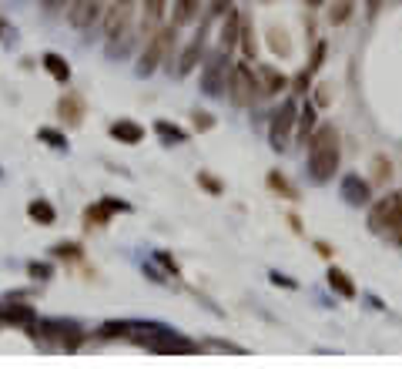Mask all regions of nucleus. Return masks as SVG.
<instances>
[{
    "mask_svg": "<svg viewBox=\"0 0 402 369\" xmlns=\"http://www.w3.org/2000/svg\"><path fill=\"white\" fill-rule=\"evenodd\" d=\"M339 131L332 124H322L309 135V175L315 184H325L339 171Z\"/></svg>",
    "mask_w": 402,
    "mask_h": 369,
    "instance_id": "nucleus-1",
    "label": "nucleus"
},
{
    "mask_svg": "<svg viewBox=\"0 0 402 369\" xmlns=\"http://www.w3.org/2000/svg\"><path fill=\"white\" fill-rule=\"evenodd\" d=\"M369 229L375 235H389L392 242L402 246V192H389L386 199H379L372 205Z\"/></svg>",
    "mask_w": 402,
    "mask_h": 369,
    "instance_id": "nucleus-2",
    "label": "nucleus"
},
{
    "mask_svg": "<svg viewBox=\"0 0 402 369\" xmlns=\"http://www.w3.org/2000/svg\"><path fill=\"white\" fill-rule=\"evenodd\" d=\"M174 24H168V27H158L151 37H148V47H144V54H141V64H138V74L148 77L158 71V64H165V58H168L171 44H174Z\"/></svg>",
    "mask_w": 402,
    "mask_h": 369,
    "instance_id": "nucleus-3",
    "label": "nucleus"
},
{
    "mask_svg": "<svg viewBox=\"0 0 402 369\" xmlns=\"http://www.w3.org/2000/svg\"><path fill=\"white\" fill-rule=\"evenodd\" d=\"M31 333L44 339H61V349H67V353H74L84 342V329L71 319H41V323L31 326Z\"/></svg>",
    "mask_w": 402,
    "mask_h": 369,
    "instance_id": "nucleus-4",
    "label": "nucleus"
},
{
    "mask_svg": "<svg viewBox=\"0 0 402 369\" xmlns=\"http://www.w3.org/2000/svg\"><path fill=\"white\" fill-rule=\"evenodd\" d=\"M228 51H221L218 47L215 54L205 61V71H201V91L208 94V98H221V94L228 91Z\"/></svg>",
    "mask_w": 402,
    "mask_h": 369,
    "instance_id": "nucleus-5",
    "label": "nucleus"
},
{
    "mask_svg": "<svg viewBox=\"0 0 402 369\" xmlns=\"http://www.w3.org/2000/svg\"><path fill=\"white\" fill-rule=\"evenodd\" d=\"M228 94H232V105L235 108H248L251 101H255V94L258 91V77H255V71L245 64H235L232 67V77H228Z\"/></svg>",
    "mask_w": 402,
    "mask_h": 369,
    "instance_id": "nucleus-6",
    "label": "nucleus"
},
{
    "mask_svg": "<svg viewBox=\"0 0 402 369\" xmlns=\"http://www.w3.org/2000/svg\"><path fill=\"white\" fill-rule=\"evenodd\" d=\"M141 346H148L151 353H161V356H188V353H198L201 349L198 342L178 336L174 329H161V333H155V336L141 339Z\"/></svg>",
    "mask_w": 402,
    "mask_h": 369,
    "instance_id": "nucleus-7",
    "label": "nucleus"
},
{
    "mask_svg": "<svg viewBox=\"0 0 402 369\" xmlns=\"http://www.w3.org/2000/svg\"><path fill=\"white\" fill-rule=\"evenodd\" d=\"M295 121H298V108H295V101H282V108H275L272 124H268V141H272L275 152H285V148H289V135H292Z\"/></svg>",
    "mask_w": 402,
    "mask_h": 369,
    "instance_id": "nucleus-8",
    "label": "nucleus"
},
{
    "mask_svg": "<svg viewBox=\"0 0 402 369\" xmlns=\"http://www.w3.org/2000/svg\"><path fill=\"white\" fill-rule=\"evenodd\" d=\"M118 212H131V205L121 199H101L97 205L84 208V225L88 229H104L111 222V215H118Z\"/></svg>",
    "mask_w": 402,
    "mask_h": 369,
    "instance_id": "nucleus-9",
    "label": "nucleus"
},
{
    "mask_svg": "<svg viewBox=\"0 0 402 369\" xmlns=\"http://www.w3.org/2000/svg\"><path fill=\"white\" fill-rule=\"evenodd\" d=\"M131 17H134V0H114L111 4L104 11V34H108V41L131 27Z\"/></svg>",
    "mask_w": 402,
    "mask_h": 369,
    "instance_id": "nucleus-10",
    "label": "nucleus"
},
{
    "mask_svg": "<svg viewBox=\"0 0 402 369\" xmlns=\"http://www.w3.org/2000/svg\"><path fill=\"white\" fill-rule=\"evenodd\" d=\"M201 54H205V27H201V31L195 34V37H191V44H188L185 51H181V58L171 64L168 71H171V74H178V77L191 74V71H195V67L201 64Z\"/></svg>",
    "mask_w": 402,
    "mask_h": 369,
    "instance_id": "nucleus-11",
    "label": "nucleus"
},
{
    "mask_svg": "<svg viewBox=\"0 0 402 369\" xmlns=\"http://www.w3.org/2000/svg\"><path fill=\"white\" fill-rule=\"evenodd\" d=\"M97 11H101V0H71V4H67V24L84 31V27L94 24Z\"/></svg>",
    "mask_w": 402,
    "mask_h": 369,
    "instance_id": "nucleus-12",
    "label": "nucleus"
},
{
    "mask_svg": "<svg viewBox=\"0 0 402 369\" xmlns=\"http://www.w3.org/2000/svg\"><path fill=\"white\" fill-rule=\"evenodd\" d=\"M255 77H258V91L262 98H275L289 88V77L282 74L279 67H272V64H262V67H255Z\"/></svg>",
    "mask_w": 402,
    "mask_h": 369,
    "instance_id": "nucleus-13",
    "label": "nucleus"
},
{
    "mask_svg": "<svg viewBox=\"0 0 402 369\" xmlns=\"http://www.w3.org/2000/svg\"><path fill=\"white\" fill-rule=\"evenodd\" d=\"M57 118H61L67 128H78L81 121H84V98H81L78 91H67L57 101Z\"/></svg>",
    "mask_w": 402,
    "mask_h": 369,
    "instance_id": "nucleus-14",
    "label": "nucleus"
},
{
    "mask_svg": "<svg viewBox=\"0 0 402 369\" xmlns=\"http://www.w3.org/2000/svg\"><path fill=\"white\" fill-rule=\"evenodd\" d=\"M342 199L349 201L352 208L369 205V182H366L362 175H345V178H342Z\"/></svg>",
    "mask_w": 402,
    "mask_h": 369,
    "instance_id": "nucleus-15",
    "label": "nucleus"
},
{
    "mask_svg": "<svg viewBox=\"0 0 402 369\" xmlns=\"http://www.w3.org/2000/svg\"><path fill=\"white\" fill-rule=\"evenodd\" d=\"M221 17H225V20H221V51L232 54L235 44H238V37H242V14H238V7H228Z\"/></svg>",
    "mask_w": 402,
    "mask_h": 369,
    "instance_id": "nucleus-16",
    "label": "nucleus"
},
{
    "mask_svg": "<svg viewBox=\"0 0 402 369\" xmlns=\"http://www.w3.org/2000/svg\"><path fill=\"white\" fill-rule=\"evenodd\" d=\"M37 323V312L24 302H14V306H0V326H24L31 329Z\"/></svg>",
    "mask_w": 402,
    "mask_h": 369,
    "instance_id": "nucleus-17",
    "label": "nucleus"
},
{
    "mask_svg": "<svg viewBox=\"0 0 402 369\" xmlns=\"http://www.w3.org/2000/svg\"><path fill=\"white\" fill-rule=\"evenodd\" d=\"M111 138L121 141V145H141L144 141V128L138 121H131V118H121V121L111 124Z\"/></svg>",
    "mask_w": 402,
    "mask_h": 369,
    "instance_id": "nucleus-18",
    "label": "nucleus"
},
{
    "mask_svg": "<svg viewBox=\"0 0 402 369\" xmlns=\"http://www.w3.org/2000/svg\"><path fill=\"white\" fill-rule=\"evenodd\" d=\"M325 279H328V289H332L335 295H342V299H356V295H359L352 276H349V272H342V269H335V265L328 269V276H325Z\"/></svg>",
    "mask_w": 402,
    "mask_h": 369,
    "instance_id": "nucleus-19",
    "label": "nucleus"
},
{
    "mask_svg": "<svg viewBox=\"0 0 402 369\" xmlns=\"http://www.w3.org/2000/svg\"><path fill=\"white\" fill-rule=\"evenodd\" d=\"M201 4H205V0H174L171 24H174V27H185V24H191V20L201 14Z\"/></svg>",
    "mask_w": 402,
    "mask_h": 369,
    "instance_id": "nucleus-20",
    "label": "nucleus"
},
{
    "mask_svg": "<svg viewBox=\"0 0 402 369\" xmlns=\"http://www.w3.org/2000/svg\"><path fill=\"white\" fill-rule=\"evenodd\" d=\"M41 64H44V71H47L50 77H54V81H61V84H67V81H71V64L64 61L61 54L47 51L44 58H41Z\"/></svg>",
    "mask_w": 402,
    "mask_h": 369,
    "instance_id": "nucleus-21",
    "label": "nucleus"
},
{
    "mask_svg": "<svg viewBox=\"0 0 402 369\" xmlns=\"http://www.w3.org/2000/svg\"><path fill=\"white\" fill-rule=\"evenodd\" d=\"M155 135L161 138V145H168V148H174V145H185V141H188L185 128H178V124H171V121H155Z\"/></svg>",
    "mask_w": 402,
    "mask_h": 369,
    "instance_id": "nucleus-22",
    "label": "nucleus"
},
{
    "mask_svg": "<svg viewBox=\"0 0 402 369\" xmlns=\"http://www.w3.org/2000/svg\"><path fill=\"white\" fill-rule=\"evenodd\" d=\"M27 215H31V222H37V225H54V222H57V212H54V205L47 199H34L31 205H27Z\"/></svg>",
    "mask_w": 402,
    "mask_h": 369,
    "instance_id": "nucleus-23",
    "label": "nucleus"
},
{
    "mask_svg": "<svg viewBox=\"0 0 402 369\" xmlns=\"http://www.w3.org/2000/svg\"><path fill=\"white\" fill-rule=\"evenodd\" d=\"M165 4L168 0H144V24H141V31L148 34V37L158 31V20L165 17Z\"/></svg>",
    "mask_w": 402,
    "mask_h": 369,
    "instance_id": "nucleus-24",
    "label": "nucleus"
},
{
    "mask_svg": "<svg viewBox=\"0 0 402 369\" xmlns=\"http://www.w3.org/2000/svg\"><path fill=\"white\" fill-rule=\"evenodd\" d=\"M295 124H298V138L309 141V135L315 131V128H319V111H315V101L298 111V121H295Z\"/></svg>",
    "mask_w": 402,
    "mask_h": 369,
    "instance_id": "nucleus-25",
    "label": "nucleus"
},
{
    "mask_svg": "<svg viewBox=\"0 0 402 369\" xmlns=\"http://www.w3.org/2000/svg\"><path fill=\"white\" fill-rule=\"evenodd\" d=\"M268 188L275 192V195H282V199H289V201H298V188H295L282 171H268Z\"/></svg>",
    "mask_w": 402,
    "mask_h": 369,
    "instance_id": "nucleus-26",
    "label": "nucleus"
},
{
    "mask_svg": "<svg viewBox=\"0 0 402 369\" xmlns=\"http://www.w3.org/2000/svg\"><path fill=\"white\" fill-rule=\"evenodd\" d=\"M134 41H138V37H134L131 27H127L124 34H118V37H111V41H108V58H127V54H131V47H134Z\"/></svg>",
    "mask_w": 402,
    "mask_h": 369,
    "instance_id": "nucleus-27",
    "label": "nucleus"
},
{
    "mask_svg": "<svg viewBox=\"0 0 402 369\" xmlns=\"http://www.w3.org/2000/svg\"><path fill=\"white\" fill-rule=\"evenodd\" d=\"M238 44L245 51V61H255V54H258V41H255V27L248 24L245 17H242V37H238Z\"/></svg>",
    "mask_w": 402,
    "mask_h": 369,
    "instance_id": "nucleus-28",
    "label": "nucleus"
},
{
    "mask_svg": "<svg viewBox=\"0 0 402 369\" xmlns=\"http://www.w3.org/2000/svg\"><path fill=\"white\" fill-rule=\"evenodd\" d=\"M268 47H272L279 58H289V54H292V41H289V34L282 31V27H268Z\"/></svg>",
    "mask_w": 402,
    "mask_h": 369,
    "instance_id": "nucleus-29",
    "label": "nucleus"
},
{
    "mask_svg": "<svg viewBox=\"0 0 402 369\" xmlns=\"http://www.w3.org/2000/svg\"><path fill=\"white\" fill-rule=\"evenodd\" d=\"M352 11H356V0H335L332 4V11H328V24H345L349 17H352Z\"/></svg>",
    "mask_w": 402,
    "mask_h": 369,
    "instance_id": "nucleus-30",
    "label": "nucleus"
},
{
    "mask_svg": "<svg viewBox=\"0 0 402 369\" xmlns=\"http://www.w3.org/2000/svg\"><path fill=\"white\" fill-rule=\"evenodd\" d=\"M389 178H392V161H389L386 154H375V158H372V182L386 184Z\"/></svg>",
    "mask_w": 402,
    "mask_h": 369,
    "instance_id": "nucleus-31",
    "label": "nucleus"
},
{
    "mask_svg": "<svg viewBox=\"0 0 402 369\" xmlns=\"http://www.w3.org/2000/svg\"><path fill=\"white\" fill-rule=\"evenodd\" d=\"M50 252H54V259H71V262H78L81 252H84V246H81V242H57V246L50 248Z\"/></svg>",
    "mask_w": 402,
    "mask_h": 369,
    "instance_id": "nucleus-32",
    "label": "nucleus"
},
{
    "mask_svg": "<svg viewBox=\"0 0 402 369\" xmlns=\"http://www.w3.org/2000/svg\"><path fill=\"white\" fill-rule=\"evenodd\" d=\"M37 138L44 141V145H50V148H57V152L67 148V138H64L57 128H37Z\"/></svg>",
    "mask_w": 402,
    "mask_h": 369,
    "instance_id": "nucleus-33",
    "label": "nucleus"
},
{
    "mask_svg": "<svg viewBox=\"0 0 402 369\" xmlns=\"http://www.w3.org/2000/svg\"><path fill=\"white\" fill-rule=\"evenodd\" d=\"M198 184L205 188V192H208V195H215V199L221 195V192H225V184L218 182L215 175H208V171H198Z\"/></svg>",
    "mask_w": 402,
    "mask_h": 369,
    "instance_id": "nucleus-34",
    "label": "nucleus"
},
{
    "mask_svg": "<svg viewBox=\"0 0 402 369\" xmlns=\"http://www.w3.org/2000/svg\"><path fill=\"white\" fill-rule=\"evenodd\" d=\"M27 276L37 279V282H47V279L54 276V265H50V262H31V265H27Z\"/></svg>",
    "mask_w": 402,
    "mask_h": 369,
    "instance_id": "nucleus-35",
    "label": "nucleus"
},
{
    "mask_svg": "<svg viewBox=\"0 0 402 369\" xmlns=\"http://www.w3.org/2000/svg\"><path fill=\"white\" fill-rule=\"evenodd\" d=\"M332 98H335L332 84H319V88H315V108H328V105H332Z\"/></svg>",
    "mask_w": 402,
    "mask_h": 369,
    "instance_id": "nucleus-36",
    "label": "nucleus"
},
{
    "mask_svg": "<svg viewBox=\"0 0 402 369\" xmlns=\"http://www.w3.org/2000/svg\"><path fill=\"white\" fill-rule=\"evenodd\" d=\"M312 77H315V74H312L309 67H305V71H298L295 81H292V91L295 94H305V91H309V84H312Z\"/></svg>",
    "mask_w": 402,
    "mask_h": 369,
    "instance_id": "nucleus-37",
    "label": "nucleus"
},
{
    "mask_svg": "<svg viewBox=\"0 0 402 369\" xmlns=\"http://www.w3.org/2000/svg\"><path fill=\"white\" fill-rule=\"evenodd\" d=\"M191 118H195V131H212L215 128V114H208V111H195Z\"/></svg>",
    "mask_w": 402,
    "mask_h": 369,
    "instance_id": "nucleus-38",
    "label": "nucleus"
},
{
    "mask_svg": "<svg viewBox=\"0 0 402 369\" xmlns=\"http://www.w3.org/2000/svg\"><path fill=\"white\" fill-rule=\"evenodd\" d=\"M325 51H328V47H325V41H319V44H315V51H312V61H309L312 74H319V67L325 64Z\"/></svg>",
    "mask_w": 402,
    "mask_h": 369,
    "instance_id": "nucleus-39",
    "label": "nucleus"
},
{
    "mask_svg": "<svg viewBox=\"0 0 402 369\" xmlns=\"http://www.w3.org/2000/svg\"><path fill=\"white\" fill-rule=\"evenodd\" d=\"M268 279H272L275 286H282V289H298V282H295V279H289V276H282L279 269H272V272H268Z\"/></svg>",
    "mask_w": 402,
    "mask_h": 369,
    "instance_id": "nucleus-40",
    "label": "nucleus"
},
{
    "mask_svg": "<svg viewBox=\"0 0 402 369\" xmlns=\"http://www.w3.org/2000/svg\"><path fill=\"white\" fill-rule=\"evenodd\" d=\"M155 262H161V265H165V272H168V276H178V262L171 259L168 252H155Z\"/></svg>",
    "mask_w": 402,
    "mask_h": 369,
    "instance_id": "nucleus-41",
    "label": "nucleus"
},
{
    "mask_svg": "<svg viewBox=\"0 0 402 369\" xmlns=\"http://www.w3.org/2000/svg\"><path fill=\"white\" fill-rule=\"evenodd\" d=\"M41 4H44L47 14H61V11H67V4H71V0H41Z\"/></svg>",
    "mask_w": 402,
    "mask_h": 369,
    "instance_id": "nucleus-42",
    "label": "nucleus"
},
{
    "mask_svg": "<svg viewBox=\"0 0 402 369\" xmlns=\"http://www.w3.org/2000/svg\"><path fill=\"white\" fill-rule=\"evenodd\" d=\"M315 252H319L322 259H332V255H335V248L328 246V242H315Z\"/></svg>",
    "mask_w": 402,
    "mask_h": 369,
    "instance_id": "nucleus-43",
    "label": "nucleus"
},
{
    "mask_svg": "<svg viewBox=\"0 0 402 369\" xmlns=\"http://www.w3.org/2000/svg\"><path fill=\"white\" fill-rule=\"evenodd\" d=\"M11 37V27H7V20H0V41H7Z\"/></svg>",
    "mask_w": 402,
    "mask_h": 369,
    "instance_id": "nucleus-44",
    "label": "nucleus"
},
{
    "mask_svg": "<svg viewBox=\"0 0 402 369\" xmlns=\"http://www.w3.org/2000/svg\"><path fill=\"white\" fill-rule=\"evenodd\" d=\"M289 225H292V232H302V225H298V215H289Z\"/></svg>",
    "mask_w": 402,
    "mask_h": 369,
    "instance_id": "nucleus-45",
    "label": "nucleus"
},
{
    "mask_svg": "<svg viewBox=\"0 0 402 369\" xmlns=\"http://www.w3.org/2000/svg\"><path fill=\"white\" fill-rule=\"evenodd\" d=\"M379 4H382V0H369V14H375V11H379Z\"/></svg>",
    "mask_w": 402,
    "mask_h": 369,
    "instance_id": "nucleus-46",
    "label": "nucleus"
},
{
    "mask_svg": "<svg viewBox=\"0 0 402 369\" xmlns=\"http://www.w3.org/2000/svg\"><path fill=\"white\" fill-rule=\"evenodd\" d=\"M305 4H309V7H322L325 0H305Z\"/></svg>",
    "mask_w": 402,
    "mask_h": 369,
    "instance_id": "nucleus-47",
    "label": "nucleus"
},
{
    "mask_svg": "<svg viewBox=\"0 0 402 369\" xmlns=\"http://www.w3.org/2000/svg\"><path fill=\"white\" fill-rule=\"evenodd\" d=\"M262 4H275V0H262Z\"/></svg>",
    "mask_w": 402,
    "mask_h": 369,
    "instance_id": "nucleus-48",
    "label": "nucleus"
}]
</instances>
